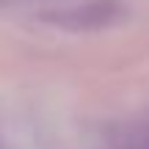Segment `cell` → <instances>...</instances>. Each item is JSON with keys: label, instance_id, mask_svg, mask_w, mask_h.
Segmentation results:
<instances>
[{"label": "cell", "instance_id": "obj_1", "mask_svg": "<svg viewBox=\"0 0 149 149\" xmlns=\"http://www.w3.org/2000/svg\"><path fill=\"white\" fill-rule=\"evenodd\" d=\"M124 19V6L116 0H86L42 14V22L61 31H105Z\"/></svg>", "mask_w": 149, "mask_h": 149}, {"label": "cell", "instance_id": "obj_3", "mask_svg": "<svg viewBox=\"0 0 149 149\" xmlns=\"http://www.w3.org/2000/svg\"><path fill=\"white\" fill-rule=\"evenodd\" d=\"M14 3H47V0H0V6H14ZM50 3H58V0H50Z\"/></svg>", "mask_w": 149, "mask_h": 149}, {"label": "cell", "instance_id": "obj_2", "mask_svg": "<svg viewBox=\"0 0 149 149\" xmlns=\"http://www.w3.org/2000/svg\"><path fill=\"white\" fill-rule=\"evenodd\" d=\"M113 149H149V122L124 124L111 138Z\"/></svg>", "mask_w": 149, "mask_h": 149}]
</instances>
